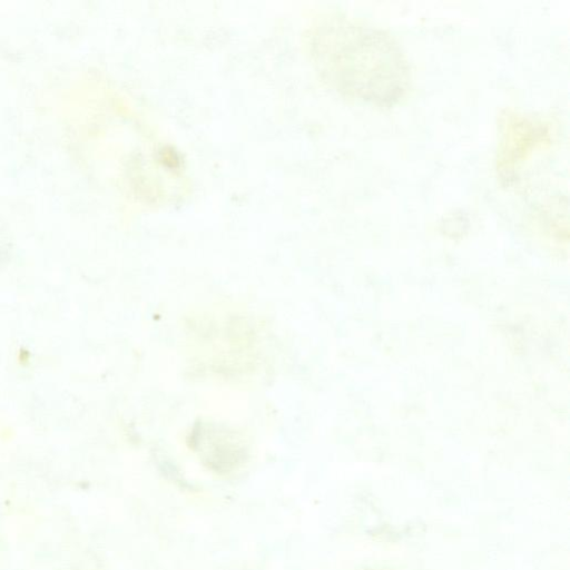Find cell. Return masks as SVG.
Returning a JSON list of instances; mask_svg holds the SVG:
<instances>
[{"label": "cell", "mask_w": 570, "mask_h": 570, "mask_svg": "<svg viewBox=\"0 0 570 570\" xmlns=\"http://www.w3.org/2000/svg\"><path fill=\"white\" fill-rule=\"evenodd\" d=\"M317 56L336 89L362 104L393 107L411 89V66L399 41L362 19L334 16L325 21Z\"/></svg>", "instance_id": "1"}]
</instances>
